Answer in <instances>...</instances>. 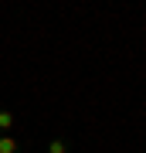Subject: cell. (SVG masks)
<instances>
[{
  "label": "cell",
  "mask_w": 146,
  "mask_h": 153,
  "mask_svg": "<svg viewBox=\"0 0 146 153\" xmlns=\"http://www.w3.org/2000/svg\"><path fill=\"white\" fill-rule=\"evenodd\" d=\"M14 126H17V116L10 109H0V136H10Z\"/></svg>",
  "instance_id": "cell-1"
},
{
  "label": "cell",
  "mask_w": 146,
  "mask_h": 153,
  "mask_svg": "<svg viewBox=\"0 0 146 153\" xmlns=\"http://www.w3.org/2000/svg\"><path fill=\"white\" fill-rule=\"evenodd\" d=\"M48 153H71V140H68V136H51Z\"/></svg>",
  "instance_id": "cell-2"
},
{
  "label": "cell",
  "mask_w": 146,
  "mask_h": 153,
  "mask_svg": "<svg viewBox=\"0 0 146 153\" xmlns=\"http://www.w3.org/2000/svg\"><path fill=\"white\" fill-rule=\"evenodd\" d=\"M0 153H24V146L14 136H0Z\"/></svg>",
  "instance_id": "cell-3"
}]
</instances>
